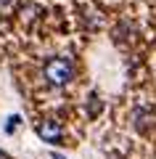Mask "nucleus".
Returning <instances> with one entry per match:
<instances>
[{"instance_id": "obj_6", "label": "nucleus", "mask_w": 156, "mask_h": 159, "mask_svg": "<svg viewBox=\"0 0 156 159\" xmlns=\"http://www.w3.org/2000/svg\"><path fill=\"white\" fill-rule=\"evenodd\" d=\"M50 159H64V157H61V154H56V151H53V154H50Z\"/></svg>"}, {"instance_id": "obj_1", "label": "nucleus", "mask_w": 156, "mask_h": 159, "mask_svg": "<svg viewBox=\"0 0 156 159\" xmlns=\"http://www.w3.org/2000/svg\"><path fill=\"white\" fill-rule=\"evenodd\" d=\"M72 77H74V66H72L69 58H50V61L45 64V80H48L50 85L61 88V85H66Z\"/></svg>"}, {"instance_id": "obj_3", "label": "nucleus", "mask_w": 156, "mask_h": 159, "mask_svg": "<svg viewBox=\"0 0 156 159\" xmlns=\"http://www.w3.org/2000/svg\"><path fill=\"white\" fill-rule=\"evenodd\" d=\"M135 119H138V130H148V125H154V114L151 111H138Z\"/></svg>"}, {"instance_id": "obj_2", "label": "nucleus", "mask_w": 156, "mask_h": 159, "mask_svg": "<svg viewBox=\"0 0 156 159\" xmlns=\"http://www.w3.org/2000/svg\"><path fill=\"white\" fill-rule=\"evenodd\" d=\"M37 135L42 138L45 143H58L61 135H64V130H61V125H58L56 119H45V122L37 125Z\"/></svg>"}, {"instance_id": "obj_4", "label": "nucleus", "mask_w": 156, "mask_h": 159, "mask_svg": "<svg viewBox=\"0 0 156 159\" xmlns=\"http://www.w3.org/2000/svg\"><path fill=\"white\" fill-rule=\"evenodd\" d=\"M19 122H21V119L19 117H8V125H6V133H13L19 127Z\"/></svg>"}, {"instance_id": "obj_7", "label": "nucleus", "mask_w": 156, "mask_h": 159, "mask_svg": "<svg viewBox=\"0 0 156 159\" xmlns=\"http://www.w3.org/2000/svg\"><path fill=\"white\" fill-rule=\"evenodd\" d=\"M0 159H11V157H8V154H6V151H0Z\"/></svg>"}, {"instance_id": "obj_5", "label": "nucleus", "mask_w": 156, "mask_h": 159, "mask_svg": "<svg viewBox=\"0 0 156 159\" xmlns=\"http://www.w3.org/2000/svg\"><path fill=\"white\" fill-rule=\"evenodd\" d=\"M11 3H13V0H0V8H8Z\"/></svg>"}]
</instances>
